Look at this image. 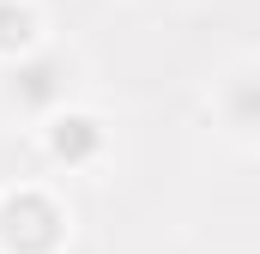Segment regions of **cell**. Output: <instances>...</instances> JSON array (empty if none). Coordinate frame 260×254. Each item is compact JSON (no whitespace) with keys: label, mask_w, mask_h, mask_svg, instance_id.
Segmentation results:
<instances>
[{"label":"cell","mask_w":260,"mask_h":254,"mask_svg":"<svg viewBox=\"0 0 260 254\" xmlns=\"http://www.w3.org/2000/svg\"><path fill=\"white\" fill-rule=\"evenodd\" d=\"M73 236V218L43 182L0 194V254H61Z\"/></svg>","instance_id":"7a4b0ae2"},{"label":"cell","mask_w":260,"mask_h":254,"mask_svg":"<svg viewBox=\"0 0 260 254\" xmlns=\"http://www.w3.org/2000/svg\"><path fill=\"white\" fill-rule=\"evenodd\" d=\"M49 43L43 30V6L37 0H0V67H18Z\"/></svg>","instance_id":"5b68a950"},{"label":"cell","mask_w":260,"mask_h":254,"mask_svg":"<svg viewBox=\"0 0 260 254\" xmlns=\"http://www.w3.org/2000/svg\"><path fill=\"white\" fill-rule=\"evenodd\" d=\"M79 79H85L79 49L43 43L37 55H24L18 67H6V79H0V103H6L12 115H24V121H37V127H43L49 115L73 109V91H79Z\"/></svg>","instance_id":"6da1fadb"},{"label":"cell","mask_w":260,"mask_h":254,"mask_svg":"<svg viewBox=\"0 0 260 254\" xmlns=\"http://www.w3.org/2000/svg\"><path fill=\"white\" fill-rule=\"evenodd\" d=\"M37 145H43V157L67 170V176H79V170H97L103 157H109V127L97 109H61V115H49V121L37 127Z\"/></svg>","instance_id":"3957f363"},{"label":"cell","mask_w":260,"mask_h":254,"mask_svg":"<svg viewBox=\"0 0 260 254\" xmlns=\"http://www.w3.org/2000/svg\"><path fill=\"white\" fill-rule=\"evenodd\" d=\"M212 115L236 145H260V61H236L218 91H212Z\"/></svg>","instance_id":"277c9868"}]
</instances>
